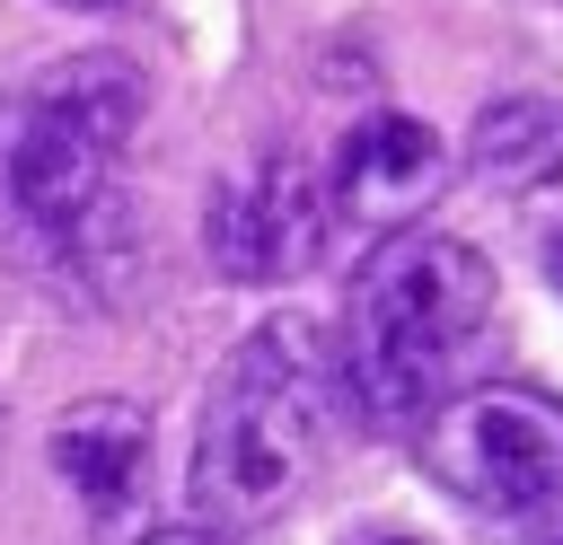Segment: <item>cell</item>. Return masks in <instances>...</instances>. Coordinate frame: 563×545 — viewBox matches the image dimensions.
<instances>
[{
  "instance_id": "obj_1",
  "label": "cell",
  "mask_w": 563,
  "mask_h": 545,
  "mask_svg": "<svg viewBox=\"0 0 563 545\" xmlns=\"http://www.w3.org/2000/svg\"><path fill=\"white\" fill-rule=\"evenodd\" d=\"M493 334V264L440 229H396L369 246L343 299V413L378 431H413L440 396H457L466 360Z\"/></svg>"
},
{
  "instance_id": "obj_2",
  "label": "cell",
  "mask_w": 563,
  "mask_h": 545,
  "mask_svg": "<svg viewBox=\"0 0 563 545\" xmlns=\"http://www.w3.org/2000/svg\"><path fill=\"white\" fill-rule=\"evenodd\" d=\"M343 413V378H334V343L308 316H264L194 431V466H185V501L194 527L229 536V527H264L273 510H290L325 457V431Z\"/></svg>"
},
{
  "instance_id": "obj_3",
  "label": "cell",
  "mask_w": 563,
  "mask_h": 545,
  "mask_svg": "<svg viewBox=\"0 0 563 545\" xmlns=\"http://www.w3.org/2000/svg\"><path fill=\"white\" fill-rule=\"evenodd\" d=\"M141 123V70L114 53H62L0 105V211L44 246L70 255L114 185V158Z\"/></svg>"
},
{
  "instance_id": "obj_4",
  "label": "cell",
  "mask_w": 563,
  "mask_h": 545,
  "mask_svg": "<svg viewBox=\"0 0 563 545\" xmlns=\"http://www.w3.org/2000/svg\"><path fill=\"white\" fill-rule=\"evenodd\" d=\"M413 431H422L431 483L484 519H528V510L563 501V396H545V387H519V378L457 387Z\"/></svg>"
},
{
  "instance_id": "obj_5",
  "label": "cell",
  "mask_w": 563,
  "mask_h": 545,
  "mask_svg": "<svg viewBox=\"0 0 563 545\" xmlns=\"http://www.w3.org/2000/svg\"><path fill=\"white\" fill-rule=\"evenodd\" d=\"M334 237V211H325V176L290 149L255 158L246 176H229L202 211V246L229 281H299Z\"/></svg>"
},
{
  "instance_id": "obj_6",
  "label": "cell",
  "mask_w": 563,
  "mask_h": 545,
  "mask_svg": "<svg viewBox=\"0 0 563 545\" xmlns=\"http://www.w3.org/2000/svg\"><path fill=\"white\" fill-rule=\"evenodd\" d=\"M317 176H325V211H334V229L396 237L405 220H422V211L440 202V185H449V149H440V132L413 123V114H361V123L334 141V158H325Z\"/></svg>"
},
{
  "instance_id": "obj_7",
  "label": "cell",
  "mask_w": 563,
  "mask_h": 545,
  "mask_svg": "<svg viewBox=\"0 0 563 545\" xmlns=\"http://www.w3.org/2000/svg\"><path fill=\"white\" fill-rule=\"evenodd\" d=\"M53 466L62 483L79 492L88 519H123L141 501V475H150V413L123 404V396H88L53 422Z\"/></svg>"
},
{
  "instance_id": "obj_8",
  "label": "cell",
  "mask_w": 563,
  "mask_h": 545,
  "mask_svg": "<svg viewBox=\"0 0 563 545\" xmlns=\"http://www.w3.org/2000/svg\"><path fill=\"white\" fill-rule=\"evenodd\" d=\"M466 158H475V176L501 185V193H528V185L563 176V105H554V97H501V105H484Z\"/></svg>"
},
{
  "instance_id": "obj_9",
  "label": "cell",
  "mask_w": 563,
  "mask_h": 545,
  "mask_svg": "<svg viewBox=\"0 0 563 545\" xmlns=\"http://www.w3.org/2000/svg\"><path fill=\"white\" fill-rule=\"evenodd\" d=\"M141 545H229V536H211V527H158V536H141Z\"/></svg>"
},
{
  "instance_id": "obj_10",
  "label": "cell",
  "mask_w": 563,
  "mask_h": 545,
  "mask_svg": "<svg viewBox=\"0 0 563 545\" xmlns=\"http://www.w3.org/2000/svg\"><path fill=\"white\" fill-rule=\"evenodd\" d=\"M545 272H554V290H563V237H554V246H545Z\"/></svg>"
},
{
  "instance_id": "obj_11",
  "label": "cell",
  "mask_w": 563,
  "mask_h": 545,
  "mask_svg": "<svg viewBox=\"0 0 563 545\" xmlns=\"http://www.w3.org/2000/svg\"><path fill=\"white\" fill-rule=\"evenodd\" d=\"M352 545H422V536H352Z\"/></svg>"
},
{
  "instance_id": "obj_12",
  "label": "cell",
  "mask_w": 563,
  "mask_h": 545,
  "mask_svg": "<svg viewBox=\"0 0 563 545\" xmlns=\"http://www.w3.org/2000/svg\"><path fill=\"white\" fill-rule=\"evenodd\" d=\"M62 9H114V0H62Z\"/></svg>"
},
{
  "instance_id": "obj_13",
  "label": "cell",
  "mask_w": 563,
  "mask_h": 545,
  "mask_svg": "<svg viewBox=\"0 0 563 545\" xmlns=\"http://www.w3.org/2000/svg\"><path fill=\"white\" fill-rule=\"evenodd\" d=\"M545 545H563V527H554V536H545Z\"/></svg>"
}]
</instances>
